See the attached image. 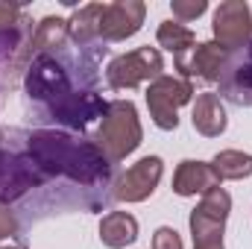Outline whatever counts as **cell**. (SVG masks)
Here are the masks:
<instances>
[{
	"label": "cell",
	"mask_w": 252,
	"mask_h": 249,
	"mask_svg": "<svg viewBox=\"0 0 252 249\" xmlns=\"http://www.w3.org/2000/svg\"><path fill=\"white\" fill-rule=\"evenodd\" d=\"M220 187V179L211 167V161H193V158H185L179 161L176 173H173V193L179 196H202L208 190Z\"/></svg>",
	"instance_id": "5bb4252c"
},
{
	"label": "cell",
	"mask_w": 252,
	"mask_h": 249,
	"mask_svg": "<svg viewBox=\"0 0 252 249\" xmlns=\"http://www.w3.org/2000/svg\"><path fill=\"white\" fill-rule=\"evenodd\" d=\"M156 41H158V47L170 50L173 59H179V56H185L196 47V32L185 24H179V21H164L156 30Z\"/></svg>",
	"instance_id": "d6986e66"
},
{
	"label": "cell",
	"mask_w": 252,
	"mask_h": 249,
	"mask_svg": "<svg viewBox=\"0 0 252 249\" xmlns=\"http://www.w3.org/2000/svg\"><path fill=\"white\" fill-rule=\"evenodd\" d=\"M109 103L103 97H97L94 91H73L56 106H50V115L67 129H85L94 121H103Z\"/></svg>",
	"instance_id": "30bf717a"
},
{
	"label": "cell",
	"mask_w": 252,
	"mask_h": 249,
	"mask_svg": "<svg viewBox=\"0 0 252 249\" xmlns=\"http://www.w3.org/2000/svg\"><path fill=\"white\" fill-rule=\"evenodd\" d=\"M190 121H193V129L199 135H205V138H220L226 132V126H229V118H226V109H223L220 97L211 94V91H205V94L196 97Z\"/></svg>",
	"instance_id": "2e32d148"
},
{
	"label": "cell",
	"mask_w": 252,
	"mask_h": 249,
	"mask_svg": "<svg viewBox=\"0 0 252 249\" xmlns=\"http://www.w3.org/2000/svg\"><path fill=\"white\" fill-rule=\"evenodd\" d=\"M170 9H173V18H176L179 24H188V21H196V18L208 9V3H205V0H173Z\"/></svg>",
	"instance_id": "44dd1931"
},
{
	"label": "cell",
	"mask_w": 252,
	"mask_h": 249,
	"mask_svg": "<svg viewBox=\"0 0 252 249\" xmlns=\"http://www.w3.org/2000/svg\"><path fill=\"white\" fill-rule=\"evenodd\" d=\"M147 18V3L144 0H118V3H106L103 12V27L100 35L106 41H126L132 38Z\"/></svg>",
	"instance_id": "7c38bea8"
},
{
	"label": "cell",
	"mask_w": 252,
	"mask_h": 249,
	"mask_svg": "<svg viewBox=\"0 0 252 249\" xmlns=\"http://www.w3.org/2000/svg\"><path fill=\"white\" fill-rule=\"evenodd\" d=\"M47 179L50 176L30 156H18L12 150H3L0 144V205L21 199L30 187L44 185Z\"/></svg>",
	"instance_id": "8992f818"
},
{
	"label": "cell",
	"mask_w": 252,
	"mask_h": 249,
	"mask_svg": "<svg viewBox=\"0 0 252 249\" xmlns=\"http://www.w3.org/2000/svg\"><path fill=\"white\" fill-rule=\"evenodd\" d=\"M67 38H70V30H67V21H64V18H59V15L41 18L38 27H35V32H32L30 41H27V50H24L21 62L35 59V56H44V53H50V50H59V47H64Z\"/></svg>",
	"instance_id": "9a60e30c"
},
{
	"label": "cell",
	"mask_w": 252,
	"mask_h": 249,
	"mask_svg": "<svg viewBox=\"0 0 252 249\" xmlns=\"http://www.w3.org/2000/svg\"><path fill=\"white\" fill-rule=\"evenodd\" d=\"M144 141V129H141V118L132 100H112L103 121L97 126L94 144L103 150V156L118 164L126 156H132Z\"/></svg>",
	"instance_id": "7a4b0ae2"
},
{
	"label": "cell",
	"mask_w": 252,
	"mask_h": 249,
	"mask_svg": "<svg viewBox=\"0 0 252 249\" xmlns=\"http://www.w3.org/2000/svg\"><path fill=\"white\" fill-rule=\"evenodd\" d=\"M0 249H24V247H9V244H0Z\"/></svg>",
	"instance_id": "cb8c5ba5"
},
{
	"label": "cell",
	"mask_w": 252,
	"mask_h": 249,
	"mask_svg": "<svg viewBox=\"0 0 252 249\" xmlns=\"http://www.w3.org/2000/svg\"><path fill=\"white\" fill-rule=\"evenodd\" d=\"M214 41L226 53H238L252 41V12L247 0H226L214 9L211 21Z\"/></svg>",
	"instance_id": "ba28073f"
},
{
	"label": "cell",
	"mask_w": 252,
	"mask_h": 249,
	"mask_svg": "<svg viewBox=\"0 0 252 249\" xmlns=\"http://www.w3.org/2000/svg\"><path fill=\"white\" fill-rule=\"evenodd\" d=\"M193 100V82L182 76H158L147 85V109L153 124L164 132L179 126V109Z\"/></svg>",
	"instance_id": "277c9868"
},
{
	"label": "cell",
	"mask_w": 252,
	"mask_h": 249,
	"mask_svg": "<svg viewBox=\"0 0 252 249\" xmlns=\"http://www.w3.org/2000/svg\"><path fill=\"white\" fill-rule=\"evenodd\" d=\"M27 94L38 103H47V106H56L59 100H64L67 94H73L70 88V76L64 70V64L56 62V56L44 53V56H35L32 64L27 67Z\"/></svg>",
	"instance_id": "52a82bcc"
},
{
	"label": "cell",
	"mask_w": 252,
	"mask_h": 249,
	"mask_svg": "<svg viewBox=\"0 0 252 249\" xmlns=\"http://www.w3.org/2000/svg\"><path fill=\"white\" fill-rule=\"evenodd\" d=\"M211 167L217 173L220 182H238V179H247L252 176V156L244 150H220L214 158H211Z\"/></svg>",
	"instance_id": "ffe728a7"
},
{
	"label": "cell",
	"mask_w": 252,
	"mask_h": 249,
	"mask_svg": "<svg viewBox=\"0 0 252 249\" xmlns=\"http://www.w3.org/2000/svg\"><path fill=\"white\" fill-rule=\"evenodd\" d=\"M100 241L109 249H124L138 241V220L129 211H109L100 220Z\"/></svg>",
	"instance_id": "e0dca14e"
},
{
	"label": "cell",
	"mask_w": 252,
	"mask_h": 249,
	"mask_svg": "<svg viewBox=\"0 0 252 249\" xmlns=\"http://www.w3.org/2000/svg\"><path fill=\"white\" fill-rule=\"evenodd\" d=\"M161 176H164V161L158 156H144V158H138L132 167H126L124 173L115 179L112 196L118 202H126V205L144 202V199L153 196V190L158 187Z\"/></svg>",
	"instance_id": "9c48e42d"
},
{
	"label": "cell",
	"mask_w": 252,
	"mask_h": 249,
	"mask_svg": "<svg viewBox=\"0 0 252 249\" xmlns=\"http://www.w3.org/2000/svg\"><path fill=\"white\" fill-rule=\"evenodd\" d=\"M18 235V217L9 211V205H0V241H12Z\"/></svg>",
	"instance_id": "603a6c76"
},
{
	"label": "cell",
	"mask_w": 252,
	"mask_h": 249,
	"mask_svg": "<svg viewBox=\"0 0 252 249\" xmlns=\"http://www.w3.org/2000/svg\"><path fill=\"white\" fill-rule=\"evenodd\" d=\"M27 156L47 176H67L79 185H106L112 170L94 138H70L56 129H35L27 138Z\"/></svg>",
	"instance_id": "6da1fadb"
},
{
	"label": "cell",
	"mask_w": 252,
	"mask_h": 249,
	"mask_svg": "<svg viewBox=\"0 0 252 249\" xmlns=\"http://www.w3.org/2000/svg\"><path fill=\"white\" fill-rule=\"evenodd\" d=\"M217 82L223 97H229L238 106H252V41L244 50L229 53Z\"/></svg>",
	"instance_id": "8fae6325"
},
{
	"label": "cell",
	"mask_w": 252,
	"mask_h": 249,
	"mask_svg": "<svg viewBox=\"0 0 252 249\" xmlns=\"http://www.w3.org/2000/svg\"><path fill=\"white\" fill-rule=\"evenodd\" d=\"M103 12H106V3H88L82 9H76L67 21V30H70V38L76 41V47H88L91 41L103 38L100 35V27H103Z\"/></svg>",
	"instance_id": "ac0fdd59"
},
{
	"label": "cell",
	"mask_w": 252,
	"mask_h": 249,
	"mask_svg": "<svg viewBox=\"0 0 252 249\" xmlns=\"http://www.w3.org/2000/svg\"><path fill=\"white\" fill-rule=\"evenodd\" d=\"M226 59H229V53L217 41H205V44H196L190 53L173 59V62H176V70L182 73V79L196 76V79H205V82H217Z\"/></svg>",
	"instance_id": "4fadbf2b"
},
{
	"label": "cell",
	"mask_w": 252,
	"mask_h": 249,
	"mask_svg": "<svg viewBox=\"0 0 252 249\" xmlns=\"http://www.w3.org/2000/svg\"><path fill=\"white\" fill-rule=\"evenodd\" d=\"M153 249H185V247H182V238H179L176 229L161 226V229H156V235H153Z\"/></svg>",
	"instance_id": "7402d4cb"
},
{
	"label": "cell",
	"mask_w": 252,
	"mask_h": 249,
	"mask_svg": "<svg viewBox=\"0 0 252 249\" xmlns=\"http://www.w3.org/2000/svg\"><path fill=\"white\" fill-rule=\"evenodd\" d=\"M229 211H232L229 190L214 187V190L202 193L199 205L190 211V217H188L193 249H226L223 247V235H226Z\"/></svg>",
	"instance_id": "3957f363"
},
{
	"label": "cell",
	"mask_w": 252,
	"mask_h": 249,
	"mask_svg": "<svg viewBox=\"0 0 252 249\" xmlns=\"http://www.w3.org/2000/svg\"><path fill=\"white\" fill-rule=\"evenodd\" d=\"M158 76H164V56L158 47H150V44L115 56L106 67V79L118 91L138 88L141 82H153Z\"/></svg>",
	"instance_id": "5b68a950"
}]
</instances>
